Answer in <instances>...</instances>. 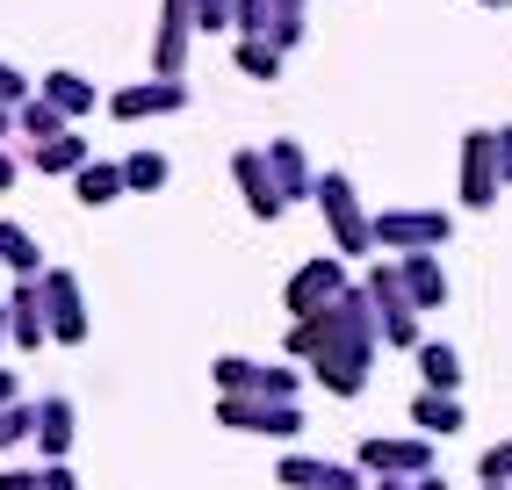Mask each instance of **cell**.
Segmentation results:
<instances>
[{"mask_svg":"<svg viewBox=\"0 0 512 490\" xmlns=\"http://www.w3.org/2000/svg\"><path fill=\"white\" fill-rule=\"evenodd\" d=\"M44 332L51 339H65V346H80L87 339V310H80V282H73V274H65V267H51L44 274Z\"/></svg>","mask_w":512,"mask_h":490,"instance_id":"cell-1","label":"cell"},{"mask_svg":"<svg viewBox=\"0 0 512 490\" xmlns=\"http://www.w3.org/2000/svg\"><path fill=\"white\" fill-rule=\"evenodd\" d=\"M368 238L397 245V253H426V245H440V238H448V217H433V209H397V217L368 224Z\"/></svg>","mask_w":512,"mask_h":490,"instance_id":"cell-2","label":"cell"},{"mask_svg":"<svg viewBox=\"0 0 512 490\" xmlns=\"http://www.w3.org/2000/svg\"><path fill=\"white\" fill-rule=\"evenodd\" d=\"M318 202H325V217H332V231H339V253H368V217H361V202H354V188L339 181H318Z\"/></svg>","mask_w":512,"mask_h":490,"instance_id":"cell-3","label":"cell"},{"mask_svg":"<svg viewBox=\"0 0 512 490\" xmlns=\"http://www.w3.org/2000/svg\"><path fill=\"white\" fill-rule=\"evenodd\" d=\"M339 296H347V274H339V260H311L289 282V310H303V318H318V310H332Z\"/></svg>","mask_w":512,"mask_h":490,"instance_id":"cell-4","label":"cell"},{"mask_svg":"<svg viewBox=\"0 0 512 490\" xmlns=\"http://www.w3.org/2000/svg\"><path fill=\"white\" fill-rule=\"evenodd\" d=\"M224 426H246V433H303L296 404L275 397H224Z\"/></svg>","mask_w":512,"mask_h":490,"instance_id":"cell-5","label":"cell"},{"mask_svg":"<svg viewBox=\"0 0 512 490\" xmlns=\"http://www.w3.org/2000/svg\"><path fill=\"white\" fill-rule=\"evenodd\" d=\"M426 462H433V447L426 440H368L361 447V469H375V476H426Z\"/></svg>","mask_w":512,"mask_h":490,"instance_id":"cell-6","label":"cell"},{"mask_svg":"<svg viewBox=\"0 0 512 490\" xmlns=\"http://www.w3.org/2000/svg\"><path fill=\"white\" fill-rule=\"evenodd\" d=\"M8 339L15 346H44V289L37 282H22L8 296Z\"/></svg>","mask_w":512,"mask_h":490,"instance_id":"cell-7","label":"cell"},{"mask_svg":"<svg viewBox=\"0 0 512 490\" xmlns=\"http://www.w3.org/2000/svg\"><path fill=\"white\" fill-rule=\"evenodd\" d=\"M181 101H188V87H181V80H152V87L116 94L109 109H116V116H159V109H181Z\"/></svg>","mask_w":512,"mask_h":490,"instance_id":"cell-8","label":"cell"},{"mask_svg":"<svg viewBox=\"0 0 512 490\" xmlns=\"http://www.w3.org/2000/svg\"><path fill=\"white\" fill-rule=\"evenodd\" d=\"M238 181H246V202H253V217H282L275 173H267V159H260V152H238Z\"/></svg>","mask_w":512,"mask_h":490,"instance_id":"cell-9","label":"cell"},{"mask_svg":"<svg viewBox=\"0 0 512 490\" xmlns=\"http://www.w3.org/2000/svg\"><path fill=\"white\" fill-rule=\"evenodd\" d=\"M260 159H267V173H275V195H282V202L311 188V166H303L296 145H275V152H260Z\"/></svg>","mask_w":512,"mask_h":490,"instance_id":"cell-10","label":"cell"},{"mask_svg":"<svg viewBox=\"0 0 512 490\" xmlns=\"http://www.w3.org/2000/svg\"><path fill=\"white\" fill-rule=\"evenodd\" d=\"M44 101H51L58 116H80L87 101H94V87H87L80 73H51V80H44Z\"/></svg>","mask_w":512,"mask_h":490,"instance_id":"cell-11","label":"cell"},{"mask_svg":"<svg viewBox=\"0 0 512 490\" xmlns=\"http://www.w3.org/2000/svg\"><path fill=\"white\" fill-rule=\"evenodd\" d=\"M0 260H8L15 274H29V282H37V267H44L37 260V238H29L22 224H0Z\"/></svg>","mask_w":512,"mask_h":490,"instance_id":"cell-12","label":"cell"},{"mask_svg":"<svg viewBox=\"0 0 512 490\" xmlns=\"http://www.w3.org/2000/svg\"><path fill=\"white\" fill-rule=\"evenodd\" d=\"M37 440H44L51 454H65V440H73V404H65V397H51V404L37 411Z\"/></svg>","mask_w":512,"mask_h":490,"instance_id":"cell-13","label":"cell"},{"mask_svg":"<svg viewBox=\"0 0 512 490\" xmlns=\"http://www.w3.org/2000/svg\"><path fill=\"white\" fill-rule=\"evenodd\" d=\"M29 159H37L44 173H73V166H87V145H80V137H51V145H37Z\"/></svg>","mask_w":512,"mask_h":490,"instance_id":"cell-14","label":"cell"},{"mask_svg":"<svg viewBox=\"0 0 512 490\" xmlns=\"http://www.w3.org/2000/svg\"><path fill=\"white\" fill-rule=\"evenodd\" d=\"M462 181H469V202H491V145L476 137L469 159H462Z\"/></svg>","mask_w":512,"mask_h":490,"instance_id":"cell-15","label":"cell"},{"mask_svg":"<svg viewBox=\"0 0 512 490\" xmlns=\"http://www.w3.org/2000/svg\"><path fill=\"white\" fill-rule=\"evenodd\" d=\"M123 188V166H80V202H109Z\"/></svg>","mask_w":512,"mask_h":490,"instance_id":"cell-16","label":"cell"},{"mask_svg":"<svg viewBox=\"0 0 512 490\" xmlns=\"http://www.w3.org/2000/svg\"><path fill=\"white\" fill-rule=\"evenodd\" d=\"M412 418H419L426 433H455V426H462V411H455L448 397H419V404H412Z\"/></svg>","mask_w":512,"mask_h":490,"instance_id":"cell-17","label":"cell"},{"mask_svg":"<svg viewBox=\"0 0 512 490\" xmlns=\"http://www.w3.org/2000/svg\"><path fill=\"white\" fill-rule=\"evenodd\" d=\"M22 130H37V145H51V137H65V116L51 101H22Z\"/></svg>","mask_w":512,"mask_h":490,"instance_id":"cell-18","label":"cell"},{"mask_svg":"<svg viewBox=\"0 0 512 490\" xmlns=\"http://www.w3.org/2000/svg\"><path fill=\"white\" fill-rule=\"evenodd\" d=\"M419 361H426V382H433V397H440V390H455V375H462V368H455V354H448V346H426Z\"/></svg>","mask_w":512,"mask_h":490,"instance_id":"cell-19","label":"cell"},{"mask_svg":"<svg viewBox=\"0 0 512 490\" xmlns=\"http://www.w3.org/2000/svg\"><path fill=\"white\" fill-rule=\"evenodd\" d=\"M159 181H166V159L159 152H138V159L123 166V188H159Z\"/></svg>","mask_w":512,"mask_h":490,"instance_id":"cell-20","label":"cell"},{"mask_svg":"<svg viewBox=\"0 0 512 490\" xmlns=\"http://www.w3.org/2000/svg\"><path fill=\"white\" fill-rule=\"evenodd\" d=\"M22 433H37V411H22V404H8V411H0V447H15Z\"/></svg>","mask_w":512,"mask_h":490,"instance_id":"cell-21","label":"cell"},{"mask_svg":"<svg viewBox=\"0 0 512 490\" xmlns=\"http://www.w3.org/2000/svg\"><path fill=\"white\" fill-rule=\"evenodd\" d=\"M238 65H246V73H275L282 58H275V44H260V37H253V44H238Z\"/></svg>","mask_w":512,"mask_h":490,"instance_id":"cell-22","label":"cell"},{"mask_svg":"<svg viewBox=\"0 0 512 490\" xmlns=\"http://www.w3.org/2000/svg\"><path fill=\"white\" fill-rule=\"evenodd\" d=\"M484 476H491V483L512 476V447H491V454H484Z\"/></svg>","mask_w":512,"mask_h":490,"instance_id":"cell-23","label":"cell"},{"mask_svg":"<svg viewBox=\"0 0 512 490\" xmlns=\"http://www.w3.org/2000/svg\"><path fill=\"white\" fill-rule=\"evenodd\" d=\"M8 101H22V73H8V65H0V109H8Z\"/></svg>","mask_w":512,"mask_h":490,"instance_id":"cell-24","label":"cell"},{"mask_svg":"<svg viewBox=\"0 0 512 490\" xmlns=\"http://www.w3.org/2000/svg\"><path fill=\"white\" fill-rule=\"evenodd\" d=\"M0 490H37V476H22V469H8V476H0Z\"/></svg>","mask_w":512,"mask_h":490,"instance_id":"cell-25","label":"cell"},{"mask_svg":"<svg viewBox=\"0 0 512 490\" xmlns=\"http://www.w3.org/2000/svg\"><path fill=\"white\" fill-rule=\"evenodd\" d=\"M8 404H15V375H8V368H0V411H8Z\"/></svg>","mask_w":512,"mask_h":490,"instance_id":"cell-26","label":"cell"},{"mask_svg":"<svg viewBox=\"0 0 512 490\" xmlns=\"http://www.w3.org/2000/svg\"><path fill=\"white\" fill-rule=\"evenodd\" d=\"M8 181H15V159H8V152H0V188H8Z\"/></svg>","mask_w":512,"mask_h":490,"instance_id":"cell-27","label":"cell"},{"mask_svg":"<svg viewBox=\"0 0 512 490\" xmlns=\"http://www.w3.org/2000/svg\"><path fill=\"white\" fill-rule=\"evenodd\" d=\"M0 339H8V303H0Z\"/></svg>","mask_w":512,"mask_h":490,"instance_id":"cell-28","label":"cell"},{"mask_svg":"<svg viewBox=\"0 0 512 490\" xmlns=\"http://www.w3.org/2000/svg\"><path fill=\"white\" fill-rule=\"evenodd\" d=\"M375 490H404V483H375Z\"/></svg>","mask_w":512,"mask_h":490,"instance_id":"cell-29","label":"cell"},{"mask_svg":"<svg viewBox=\"0 0 512 490\" xmlns=\"http://www.w3.org/2000/svg\"><path fill=\"white\" fill-rule=\"evenodd\" d=\"M491 490H505V483H491Z\"/></svg>","mask_w":512,"mask_h":490,"instance_id":"cell-30","label":"cell"}]
</instances>
